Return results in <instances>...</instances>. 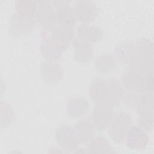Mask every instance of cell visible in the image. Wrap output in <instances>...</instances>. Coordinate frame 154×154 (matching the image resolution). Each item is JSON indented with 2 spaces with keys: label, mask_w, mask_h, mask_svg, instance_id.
<instances>
[{
  "label": "cell",
  "mask_w": 154,
  "mask_h": 154,
  "mask_svg": "<svg viewBox=\"0 0 154 154\" xmlns=\"http://www.w3.org/2000/svg\"><path fill=\"white\" fill-rule=\"evenodd\" d=\"M121 82L124 88L130 93L142 94L153 91V72L144 73L128 67L122 73Z\"/></svg>",
  "instance_id": "cell-1"
},
{
  "label": "cell",
  "mask_w": 154,
  "mask_h": 154,
  "mask_svg": "<svg viewBox=\"0 0 154 154\" xmlns=\"http://www.w3.org/2000/svg\"><path fill=\"white\" fill-rule=\"evenodd\" d=\"M153 91L141 94L140 100L136 106L138 126L147 131H152L154 126Z\"/></svg>",
  "instance_id": "cell-2"
},
{
  "label": "cell",
  "mask_w": 154,
  "mask_h": 154,
  "mask_svg": "<svg viewBox=\"0 0 154 154\" xmlns=\"http://www.w3.org/2000/svg\"><path fill=\"white\" fill-rule=\"evenodd\" d=\"M132 122V115L129 112L121 110L114 113L107 128L112 141L117 144L124 143Z\"/></svg>",
  "instance_id": "cell-3"
},
{
  "label": "cell",
  "mask_w": 154,
  "mask_h": 154,
  "mask_svg": "<svg viewBox=\"0 0 154 154\" xmlns=\"http://www.w3.org/2000/svg\"><path fill=\"white\" fill-rule=\"evenodd\" d=\"M55 140L61 149L69 152L76 150L80 144L73 128L67 125H61L57 128Z\"/></svg>",
  "instance_id": "cell-4"
},
{
  "label": "cell",
  "mask_w": 154,
  "mask_h": 154,
  "mask_svg": "<svg viewBox=\"0 0 154 154\" xmlns=\"http://www.w3.org/2000/svg\"><path fill=\"white\" fill-rule=\"evenodd\" d=\"M76 22L90 23L93 22L99 14L97 5L91 1H78L73 6Z\"/></svg>",
  "instance_id": "cell-5"
},
{
  "label": "cell",
  "mask_w": 154,
  "mask_h": 154,
  "mask_svg": "<svg viewBox=\"0 0 154 154\" xmlns=\"http://www.w3.org/2000/svg\"><path fill=\"white\" fill-rule=\"evenodd\" d=\"M35 20L44 28L53 30L58 23L55 10L50 2L38 3L35 14Z\"/></svg>",
  "instance_id": "cell-6"
},
{
  "label": "cell",
  "mask_w": 154,
  "mask_h": 154,
  "mask_svg": "<svg viewBox=\"0 0 154 154\" xmlns=\"http://www.w3.org/2000/svg\"><path fill=\"white\" fill-rule=\"evenodd\" d=\"M113 107L107 103L96 104L93 109L91 120L97 131L106 130L114 115Z\"/></svg>",
  "instance_id": "cell-7"
},
{
  "label": "cell",
  "mask_w": 154,
  "mask_h": 154,
  "mask_svg": "<svg viewBox=\"0 0 154 154\" xmlns=\"http://www.w3.org/2000/svg\"><path fill=\"white\" fill-rule=\"evenodd\" d=\"M55 8L57 19L59 26L73 28L76 22L73 7L70 1H54L52 2Z\"/></svg>",
  "instance_id": "cell-8"
},
{
  "label": "cell",
  "mask_w": 154,
  "mask_h": 154,
  "mask_svg": "<svg viewBox=\"0 0 154 154\" xmlns=\"http://www.w3.org/2000/svg\"><path fill=\"white\" fill-rule=\"evenodd\" d=\"M125 142L129 149L142 150L148 145L149 137L146 131L139 126H132L126 134Z\"/></svg>",
  "instance_id": "cell-9"
},
{
  "label": "cell",
  "mask_w": 154,
  "mask_h": 154,
  "mask_svg": "<svg viewBox=\"0 0 154 154\" xmlns=\"http://www.w3.org/2000/svg\"><path fill=\"white\" fill-rule=\"evenodd\" d=\"M40 73L46 82L54 84L59 82L63 78V69L56 61L47 60L41 64Z\"/></svg>",
  "instance_id": "cell-10"
},
{
  "label": "cell",
  "mask_w": 154,
  "mask_h": 154,
  "mask_svg": "<svg viewBox=\"0 0 154 154\" xmlns=\"http://www.w3.org/2000/svg\"><path fill=\"white\" fill-rule=\"evenodd\" d=\"M35 20L31 17L22 16L16 12L11 16L9 32L14 35H20L30 32L35 27Z\"/></svg>",
  "instance_id": "cell-11"
},
{
  "label": "cell",
  "mask_w": 154,
  "mask_h": 154,
  "mask_svg": "<svg viewBox=\"0 0 154 154\" xmlns=\"http://www.w3.org/2000/svg\"><path fill=\"white\" fill-rule=\"evenodd\" d=\"M88 93L93 103H106L108 94L107 79L100 77L94 78L90 84Z\"/></svg>",
  "instance_id": "cell-12"
},
{
  "label": "cell",
  "mask_w": 154,
  "mask_h": 154,
  "mask_svg": "<svg viewBox=\"0 0 154 154\" xmlns=\"http://www.w3.org/2000/svg\"><path fill=\"white\" fill-rule=\"evenodd\" d=\"M108 99L106 103L112 107H119L123 102L125 96V89L121 81L116 77H111L107 79Z\"/></svg>",
  "instance_id": "cell-13"
},
{
  "label": "cell",
  "mask_w": 154,
  "mask_h": 154,
  "mask_svg": "<svg viewBox=\"0 0 154 154\" xmlns=\"http://www.w3.org/2000/svg\"><path fill=\"white\" fill-rule=\"evenodd\" d=\"M80 144H87L96 135V128L91 119L85 118L78 121L73 126Z\"/></svg>",
  "instance_id": "cell-14"
},
{
  "label": "cell",
  "mask_w": 154,
  "mask_h": 154,
  "mask_svg": "<svg viewBox=\"0 0 154 154\" xmlns=\"http://www.w3.org/2000/svg\"><path fill=\"white\" fill-rule=\"evenodd\" d=\"M114 53L116 59L128 66L138 57L134 43L128 41L119 43L115 48Z\"/></svg>",
  "instance_id": "cell-15"
},
{
  "label": "cell",
  "mask_w": 154,
  "mask_h": 154,
  "mask_svg": "<svg viewBox=\"0 0 154 154\" xmlns=\"http://www.w3.org/2000/svg\"><path fill=\"white\" fill-rule=\"evenodd\" d=\"M77 37L89 43L100 41L103 37L102 29L90 23H81L77 29Z\"/></svg>",
  "instance_id": "cell-16"
},
{
  "label": "cell",
  "mask_w": 154,
  "mask_h": 154,
  "mask_svg": "<svg viewBox=\"0 0 154 154\" xmlns=\"http://www.w3.org/2000/svg\"><path fill=\"white\" fill-rule=\"evenodd\" d=\"M74 58L76 62L85 64L89 62L94 55V51L91 43L76 37L73 42Z\"/></svg>",
  "instance_id": "cell-17"
},
{
  "label": "cell",
  "mask_w": 154,
  "mask_h": 154,
  "mask_svg": "<svg viewBox=\"0 0 154 154\" xmlns=\"http://www.w3.org/2000/svg\"><path fill=\"white\" fill-rule=\"evenodd\" d=\"M90 108L88 100L82 97H75L67 102L66 111L67 115L73 119H78L84 116Z\"/></svg>",
  "instance_id": "cell-18"
},
{
  "label": "cell",
  "mask_w": 154,
  "mask_h": 154,
  "mask_svg": "<svg viewBox=\"0 0 154 154\" xmlns=\"http://www.w3.org/2000/svg\"><path fill=\"white\" fill-rule=\"evenodd\" d=\"M139 57L147 64L154 67V50L153 42L146 37L138 38L134 44Z\"/></svg>",
  "instance_id": "cell-19"
},
{
  "label": "cell",
  "mask_w": 154,
  "mask_h": 154,
  "mask_svg": "<svg viewBox=\"0 0 154 154\" xmlns=\"http://www.w3.org/2000/svg\"><path fill=\"white\" fill-rule=\"evenodd\" d=\"M64 51L71 43H73L75 37V33L72 28H67L59 26L51 33V37Z\"/></svg>",
  "instance_id": "cell-20"
},
{
  "label": "cell",
  "mask_w": 154,
  "mask_h": 154,
  "mask_svg": "<svg viewBox=\"0 0 154 154\" xmlns=\"http://www.w3.org/2000/svg\"><path fill=\"white\" fill-rule=\"evenodd\" d=\"M117 67V60L112 54H104L97 57L94 61L95 70L102 74H109Z\"/></svg>",
  "instance_id": "cell-21"
},
{
  "label": "cell",
  "mask_w": 154,
  "mask_h": 154,
  "mask_svg": "<svg viewBox=\"0 0 154 154\" xmlns=\"http://www.w3.org/2000/svg\"><path fill=\"white\" fill-rule=\"evenodd\" d=\"M40 51L43 57L49 60L56 61L58 59L64 50L51 37L44 38L41 42Z\"/></svg>",
  "instance_id": "cell-22"
},
{
  "label": "cell",
  "mask_w": 154,
  "mask_h": 154,
  "mask_svg": "<svg viewBox=\"0 0 154 154\" xmlns=\"http://www.w3.org/2000/svg\"><path fill=\"white\" fill-rule=\"evenodd\" d=\"M87 152L89 153H107L111 152V146L103 135L95 136L88 144Z\"/></svg>",
  "instance_id": "cell-23"
},
{
  "label": "cell",
  "mask_w": 154,
  "mask_h": 154,
  "mask_svg": "<svg viewBox=\"0 0 154 154\" xmlns=\"http://www.w3.org/2000/svg\"><path fill=\"white\" fill-rule=\"evenodd\" d=\"M37 3L34 1H17L16 2V10L19 14L27 17H31L35 15L37 9Z\"/></svg>",
  "instance_id": "cell-24"
},
{
  "label": "cell",
  "mask_w": 154,
  "mask_h": 154,
  "mask_svg": "<svg viewBox=\"0 0 154 154\" xmlns=\"http://www.w3.org/2000/svg\"><path fill=\"white\" fill-rule=\"evenodd\" d=\"M15 114L11 106L8 102H1V128L9 126L14 120Z\"/></svg>",
  "instance_id": "cell-25"
},
{
  "label": "cell",
  "mask_w": 154,
  "mask_h": 154,
  "mask_svg": "<svg viewBox=\"0 0 154 154\" xmlns=\"http://www.w3.org/2000/svg\"><path fill=\"white\" fill-rule=\"evenodd\" d=\"M140 95L141 94L139 93L130 92L129 94H125L123 103H124L126 106L136 107L140 100Z\"/></svg>",
  "instance_id": "cell-26"
}]
</instances>
